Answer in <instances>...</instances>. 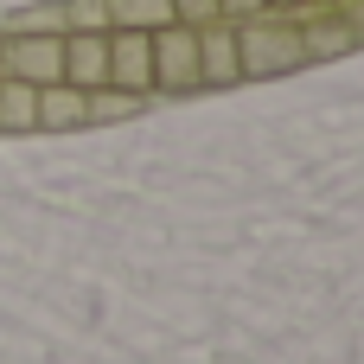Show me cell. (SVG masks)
Segmentation results:
<instances>
[{
	"instance_id": "6da1fadb",
	"label": "cell",
	"mask_w": 364,
	"mask_h": 364,
	"mask_svg": "<svg viewBox=\"0 0 364 364\" xmlns=\"http://www.w3.org/2000/svg\"><path fill=\"white\" fill-rule=\"evenodd\" d=\"M237 58H243V77H282V70H301L307 64V38H301V19H237Z\"/></svg>"
},
{
	"instance_id": "7a4b0ae2",
	"label": "cell",
	"mask_w": 364,
	"mask_h": 364,
	"mask_svg": "<svg viewBox=\"0 0 364 364\" xmlns=\"http://www.w3.org/2000/svg\"><path fill=\"white\" fill-rule=\"evenodd\" d=\"M0 77H26V83H64V32H19L0 45Z\"/></svg>"
},
{
	"instance_id": "7c38bea8",
	"label": "cell",
	"mask_w": 364,
	"mask_h": 364,
	"mask_svg": "<svg viewBox=\"0 0 364 364\" xmlns=\"http://www.w3.org/2000/svg\"><path fill=\"white\" fill-rule=\"evenodd\" d=\"M141 109V96H128V90H90V122H115V115H134Z\"/></svg>"
},
{
	"instance_id": "9c48e42d",
	"label": "cell",
	"mask_w": 364,
	"mask_h": 364,
	"mask_svg": "<svg viewBox=\"0 0 364 364\" xmlns=\"http://www.w3.org/2000/svg\"><path fill=\"white\" fill-rule=\"evenodd\" d=\"M301 38H307V64H314V58H339V51H352V45H358V32H352L333 6H326V19H307V26H301Z\"/></svg>"
},
{
	"instance_id": "e0dca14e",
	"label": "cell",
	"mask_w": 364,
	"mask_h": 364,
	"mask_svg": "<svg viewBox=\"0 0 364 364\" xmlns=\"http://www.w3.org/2000/svg\"><path fill=\"white\" fill-rule=\"evenodd\" d=\"M269 6H282V13H301V6H307V0H269Z\"/></svg>"
},
{
	"instance_id": "ba28073f",
	"label": "cell",
	"mask_w": 364,
	"mask_h": 364,
	"mask_svg": "<svg viewBox=\"0 0 364 364\" xmlns=\"http://www.w3.org/2000/svg\"><path fill=\"white\" fill-rule=\"evenodd\" d=\"M0 128H6V134L38 128V83H26V77H0Z\"/></svg>"
},
{
	"instance_id": "30bf717a",
	"label": "cell",
	"mask_w": 364,
	"mask_h": 364,
	"mask_svg": "<svg viewBox=\"0 0 364 364\" xmlns=\"http://www.w3.org/2000/svg\"><path fill=\"white\" fill-rule=\"evenodd\" d=\"M173 0H109V26H134V32H160L173 26Z\"/></svg>"
},
{
	"instance_id": "3957f363",
	"label": "cell",
	"mask_w": 364,
	"mask_h": 364,
	"mask_svg": "<svg viewBox=\"0 0 364 364\" xmlns=\"http://www.w3.org/2000/svg\"><path fill=\"white\" fill-rule=\"evenodd\" d=\"M154 90H205L198 77V26H160L154 32Z\"/></svg>"
},
{
	"instance_id": "2e32d148",
	"label": "cell",
	"mask_w": 364,
	"mask_h": 364,
	"mask_svg": "<svg viewBox=\"0 0 364 364\" xmlns=\"http://www.w3.org/2000/svg\"><path fill=\"white\" fill-rule=\"evenodd\" d=\"M333 13H339V19L358 32V45H364V0H333Z\"/></svg>"
},
{
	"instance_id": "9a60e30c",
	"label": "cell",
	"mask_w": 364,
	"mask_h": 364,
	"mask_svg": "<svg viewBox=\"0 0 364 364\" xmlns=\"http://www.w3.org/2000/svg\"><path fill=\"white\" fill-rule=\"evenodd\" d=\"M218 13L237 26V19H256V13H269V0H218Z\"/></svg>"
},
{
	"instance_id": "5b68a950",
	"label": "cell",
	"mask_w": 364,
	"mask_h": 364,
	"mask_svg": "<svg viewBox=\"0 0 364 364\" xmlns=\"http://www.w3.org/2000/svg\"><path fill=\"white\" fill-rule=\"evenodd\" d=\"M198 77H205V90L243 83V58H237V26H230V19L198 26Z\"/></svg>"
},
{
	"instance_id": "ac0fdd59",
	"label": "cell",
	"mask_w": 364,
	"mask_h": 364,
	"mask_svg": "<svg viewBox=\"0 0 364 364\" xmlns=\"http://www.w3.org/2000/svg\"><path fill=\"white\" fill-rule=\"evenodd\" d=\"M326 6H333V0H326Z\"/></svg>"
},
{
	"instance_id": "8fae6325",
	"label": "cell",
	"mask_w": 364,
	"mask_h": 364,
	"mask_svg": "<svg viewBox=\"0 0 364 364\" xmlns=\"http://www.w3.org/2000/svg\"><path fill=\"white\" fill-rule=\"evenodd\" d=\"M64 32H109V0H64Z\"/></svg>"
},
{
	"instance_id": "4fadbf2b",
	"label": "cell",
	"mask_w": 364,
	"mask_h": 364,
	"mask_svg": "<svg viewBox=\"0 0 364 364\" xmlns=\"http://www.w3.org/2000/svg\"><path fill=\"white\" fill-rule=\"evenodd\" d=\"M13 32H64V6H38V13H19Z\"/></svg>"
},
{
	"instance_id": "277c9868",
	"label": "cell",
	"mask_w": 364,
	"mask_h": 364,
	"mask_svg": "<svg viewBox=\"0 0 364 364\" xmlns=\"http://www.w3.org/2000/svg\"><path fill=\"white\" fill-rule=\"evenodd\" d=\"M109 90H128V96L154 90V32L109 26Z\"/></svg>"
},
{
	"instance_id": "52a82bcc",
	"label": "cell",
	"mask_w": 364,
	"mask_h": 364,
	"mask_svg": "<svg viewBox=\"0 0 364 364\" xmlns=\"http://www.w3.org/2000/svg\"><path fill=\"white\" fill-rule=\"evenodd\" d=\"M83 122H90V90H77V83L38 90V128H83Z\"/></svg>"
},
{
	"instance_id": "5bb4252c",
	"label": "cell",
	"mask_w": 364,
	"mask_h": 364,
	"mask_svg": "<svg viewBox=\"0 0 364 364\" xmlns=\"http://www.w3.org/2000/svg\"><path fill=\"white\" fill-rule=\"evenodd\" d=\"M173 13H179V26H211V19H224L218 0H173Z\"/></svg>"
},
{
	"instance_id": "8992f818",
	"label": "cell",
	"mask_w": 364,
	"mask_h": 364,
	"mask_svg": "<svg viewBox=\"0 0 364 364\" xmlns=\"http://www.w3.org/2000/svg\"><path fill=\"white\" fill-rule=\"evenodd\" d=\"M64 83L77 90L109 83V32H64Z\"/></svg>"
}]
</instances>
